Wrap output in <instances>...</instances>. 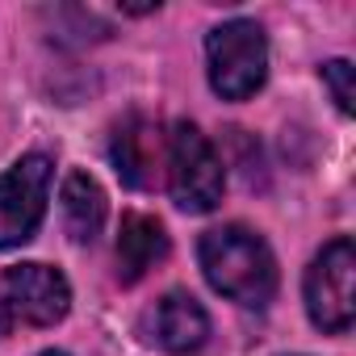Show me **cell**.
I'll list each match as a JSON object with an SVG mask.
<instances>
[{
	"label": "cell",
	"instance_id": "1",
	"mask_svg": "<svg viewBox=\"0 0 356 356\" xmlns=\"http://www.w3.org/2000/svg\"><path fill=\"white\" fill-rule=\"evenodd\" d=\"M197 256H202V273L206 281L214 285V293L231 298L235 306H248V310H260L273 302L277 293V260L268 252V243L231 222V227H214L202 235L197 243Z\"/></svg>",
	"mask_w": 356,
	"mask_h": 356
},
{
	"label": "cell",
	"instance_id": "2",
	"mask_svg": "<svg viewBox=\"0 0 356 356\" xmlns=\"http://www.w3.org/2000/svg\"><path fill=\"white\" fill-rule=\"evenodd\" d=\"M168 189L172 202L189 214H210L222 202L227 189L222 159L193 122H176L168 134Z\"/></svg>",
	"mask_w": 356,
	"mask_h": 356
},
{
	"label": "cell",
	"instance_id": "3",
	"mask_svg": "<svg viewBox=\"0 0 356 356\" xmlns=\"http://www.w3.org/2000/svg\"><path fill=\"white\" fill-rule=\"evenodd\" d=\"M206 59H210V88L222 101H248L260 92L268 76V42L264 30L248 17L222 22L206 38Z\"/></svg>",
	"mask_w": 356,
	"mask_h": 356
},
{
	"label": "cell",
	"instance_id": "4",
	"mask_svg": "<svg viewBox=\"0 0 356 356\" xmlns=\"http://www.w3.org/2000/svg\"><path fill=\"white\" fill-rule=\"evenodd\" d=\"M72 310V285L51 264H13L0 273V339L22 327H55Z\"/></svg>",
	"mask_w": 356,
	"mask_h": 356
},
{
	"label": "cell",
	"instance_id": "5",
	"mask_svg": "<svg viewBox=\"0 0 356 356\" xmlns=\"http://www.w3.org/2000/svg\"><path fill=\"white\" fill-rule=\"evenodd\" d=\"M306 314L318 331L343 335L356 318V248L348 235L331 239L306 268Z\"/></svg>",
	"mask_w": 356,
	"mask_h": 356
},
{
	"label": "cell",
	"instance_id": "6",
	"mask_svg": "<svg viewBox=\"0 0 356 356\" xmlns=\"http://www.w3.org/2000/svg\"><path fill=\"white\" fill-rule=\"evenodd\" d=\"M51 172H55V163L47 155H22L0 176V252L34 239V231L47 214Z\"/></svg>",
	"mask_w": 356,
	"mask_h": 356
},
{
	"label": "cell",
	"instance_id": "7",
	"mask_svg": "<svg viewBox=\"0 0 356 356\" xmlns=\"http://www.w3.org/2000/svg\"><path fill=\"white\" fill-rule=\"evenodd\" d=\"M151 335L172 356H193L210 339V318H206V310L193 293L176 289V293L159 298V306L151 310Z\"/></svg>",
	"mask_w": 356,
	"mask_h": 356
},
{
	"label": "cell",
	"instance_id": "8",
	"mask_svg": "<svg viewBox=\"0 0 356 356\" xmlns=\"http://www.w3.org/2000/svg\"><path fill=\"white\" fill-rule=\"evenodd\" d=\"M155 151H159V138H155V126H147L143 118H126L118 130H113V168L118 176L130 185V189H147L155 181Z\"/></svg>",
	"mask_w": 356,
	"mask_h": 356
},
{
	"label": "cell",
	"instance_id": "9",
	"mask_svg": "<svg viewBox=\"0 0 356 356\" xmlns=\"http://www.w3.org/2000/svg\"><path fill=\"white\" fill-rule=\"evenodd\" d=\"M168 256V235L155 218L147 214H126L122 218V235H118V277L126 285H134L147 268H155Z\"/></svg>",
	"mask_w": 356,
	"mask_h": 356
},
{
	"label": "cell",
	"instance_id": "10",
	"mask_svg": "<svg viewBox=\"0 0 356 356\" xmlns=\"http://www.w3.org/2000/svg\"><path fill=\"white\" fill-rule=\"evenodd\" d=\"M105 193L101 185L92 181L88 172H67V181H63V222H67V235L76 243H92L105 227Z\"/></svg>",
	"mask_w": 356,
	"mask_h": 356
},
{
	"label": "cell",
	"instance_id": "11",
	"mask_svg": "<svg viewBox=\"0 0 356 356\" xmlns=\"http://www.w3.org/2000/svg\"><path fill=\"white\" fill-rule=\"evenodd\" d=\"M323 84L331 88V101H335V109L339 113H352L356 105V88H352V63L348 59H331V63H323Z\"/></svg>",
	"mask_w": 356,
	"mask_h": 356
},
{
	"label": "cell",
	"instance_id": "12",
	"mask_svg": "<svg viewBox=\"0 0 356 356\" xmlns=\"http://www.w3.org/2000/svg\"><path fill=\"white\" fill-rule=\"evenodd\" d=\"M38 356H67V352H55V348H51V352H38Z\"/></svg>",
	"mask_w": 356,
	"mask_h": 356
}]
</instances>
